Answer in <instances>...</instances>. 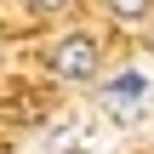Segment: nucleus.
Returning a JSON list of instances; mask_svg holds the SVG:
<instances>
[{
	"label": "nucleus",
	"instance_id": "1",
	"mask_svg": "<svg viewBox=\"0 0 154 154\" xmlns=\"http://www.w3.org/2000/svg\"><path fill=\"white\" fill-rule=\"evenodd\" d=\"M97 63H103V46H97L91 34H63V40L51 46V69H57L63 80H91Z\"/></svg>",
	"mask_w": 154,
	"mask_h": 154
},
{
	"label": "nucleus",
	"instance_id": "2",
	"mask_svg": "<svg viewBox=\"0 0 154 154\" xmlns=\"http://www.w3.org/2000/svg\"><path fill=\"white\" fill-rule=\"evenodd\" d=\"M149 103V80L143 74H114L109 86H103V109L109 114H137Z\"/></svg>",
	"mask_w": 154,
	"mask_h": 154
},
{
	"label": "nucleus",
	"instance_id": "3",
	"mask_svg": "<svg viewBox=\"0 0 154 154\" xmlns=\"http://www.w3.org/2000/svg\"><path fill=\"white\" fill-rule=\"evenodd\" d=\"M109 11H114L120 23H149L154 17V0H109Z\"/></svg>",
	"mask_w": 154,
	"mask_h": 154
},
{
	"label": "nucleus",
	"instance_id": "4",
	"mask_svg": "<svg viewBox=\"0 0 154 154\" xmlns=\"http://www.w3.org/2000/svg\"><path fill=\"white\" fill-rule=\"evenodd\" d=\"M29 6H34V11H69L74 0H29Z\"/></svg>",
	"mask_w": 154,
	"mask_h": 154
}]
</instances>
